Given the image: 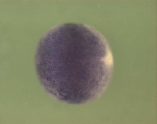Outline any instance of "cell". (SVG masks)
Listing matches in <instances>:
<instances>
[{
	"instance_id": "1",
	"label": "cell",
	"mask_w": 157,
	"mask_h": 124,
	"mask_svg": "<svg viewBox=\"0 0 157 124\" xmlns=\"http://www.w3.org/2000/svg\"><path fill=\"white\" fill-rule=\"evenodd\" d=\"M35 65L45 91L60 102L97 100L111 81L113 60L109 43L94 27L68 22L51 28L39 42Z\"/></svg>"
}]
</instances>
